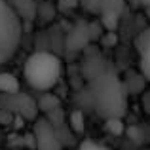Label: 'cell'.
Listing matches in <instances>:
<instances>
[{"instance_id": "6da1fadb", "label": "cell", "mask_w": 150, "mask_h": 150, "mask_svg": "<svg viewBox=\"0 0 150 150\" xmlns=\"http://www.w3.org/2000/svg\"><path fill=\"white\" fill-rule=\"evenodd\" d=\"M91 97L97 112L105 120L124 118L127 110L125 82L108 67H103L91 74Z\"/></svg>"}, {"instance_id": "7a4b0ae2", "label": "cell", "mask_w": 150, "mask_h": 150, "mask_svg": "<svg viewBox=\"0 0 150 150\" xmlns=\"http://www.w3.org/2000/svg\"><path fill=\"white\" fill-rule=\"evenodd\" d=\"M63 72V65L57 55L50 51H36L25 61L23 76L25 82L36 91H50L57 86Z\"/></svg>"}, {"instance_id": "3957f363", "label": "cell", "mask_w": 150, "mask_h": 150, "mask_svg": "<svg viewBox=\"0 0 150 150\" xmlns=\"http://www.w3.org/2000/svg\"><path fill=\"white\" fill-rule=\"evenodd\" d=\"M23 38V21L8 4L0 0V65L10 61L21 46Z\"/></svg>"}, {"instance_id": "277c9868", "label": "cell", "mask_w": 150, "mask_h": 150, "mask_svg": "<svg viewBox=\"0 0 150 150\" xmlns=\"http://www.w3.org/2000/svg\"><path fill=\"white\" fill-rule=\"evenodd\" d=\"M34 139H36V150H61V141L55 133V127L46 118L36 120Z\"/></svg>"}, {"instance_id": "5b68a950", "label": "cell", "mask_w": 150, "mask_h": 150, "mask_svg": "<svg viewBox=\"0 0 150 150\" xmlns=\"http://www.w3.org/2000/svg\"><path fill=\"white\" fill-rule=\"evenodd\" d=\"M137 51H139V63H141V74L144 80L150 82V27L144 29L139 34L135 42Z\"/></svg>"}, {"instance_id": "8992f818", "label": "cell", "mask_w": 150, "mask_h": 150, "mask_svg": "<svg viewBox=\"0 0 150 150\" xmlns=\"http://www.w3.org/2000/svg\"><path fill=\"white\" fill-rule=\"evenodd\" d=\"M8 4L13 8V11L19 15V19H21L23 23L34 21L36 15H38L36 0H8Z\"/></svg>"}, {"instance_id": "52a82bcc", "label": "cell", "mask_w": 150, "mask_h": 150, "mask_svg": "<svg viewBox=\"0 0 150 150\" xmlns=\"http://www.w3.org/2000/svg\"><path fill=\"white\" fill-rule=\"evenodd\" d=\"M124 10V0H101V11L103 21L108 29H114L118 21V15Z\"/></svg>"}, {"instance_id": "ba28073f", "label": "cell", "mask_w": 150, "mask_h": 150, "mask_svg": "<svg viewBox=\"0 0 150 150\" xmlns=\"http://www.w3.org/2000/svg\"><path fill=\"white\" fill-rule=\"evenodd\" d=\"M0 93L2 95H15L19 93V80L11 72H0Z\"/></svg>"}, {"instance_id": "9c48e42d", "label": "cell", "mask_w": 150, "mask_h": 150, "mask_svg": "<svg viewBox=\"0 0 150 150\" xmlns=\"http://www.w3.org/2000/svg\"><path fill=\"white\" fill-rule=\"evenodd\" d=\"M105 127H106V131L114 133V135H122V133H124V120H122V118L105 120Z\"/></svg>"}, {"instance_id": "30bf717a", "label": "cell", "mask_w": 150, "mask_h": 150, "mask_svg": "<svg viewBox=\"0 0 150 150\" xmlns=\"http://www.w3.org/2000/svg\"><path fill=\"white\" fill-rule=\"evenodd\" d=\"M40 108L46 110V112H51V110L59 108V101L55 97H51L50 93H46V97H42V101H40Z\"/></svg>"}, {"instance_id": "8fae6325", "label": "cell", "mask_w": 150, "mask_h": 150, "mask_svg": "<svg viewBox=\"0 0 150 150\" xmlns=\"http://www.w3.org/2000/svg\"><path fill=\"white\" fill-rule=\"evenodd\" d=\"M70 125H72L74 131H84V116H82L80 110H76V112L70 114Z\"/></svg>"}, {"instance_id": "7c38bea8", "label": "cell", "mask_w": 150, "mask_h": 150, "mask_svg": "<svg viewBox=\"0 0 150 150\" xmlns=\"http://www.w3.org/2000/svg\"><path fill=\"white\" fill-rule=\"evenodd\" d=\"M78 150H112V148L105 146V144H101V143H95V141H84Z\"/></svg>"}, {"instance_id": "4fadbf2b", "label": "cell", "mask_w": 150, "mask_h": 150, "mask_svg": "<svg viewBox=\"0 0 150 150\" xmlns=\"http://www.w3.org/2000/svg\"><path fill=\"white\" fill-rule=\"evenodd\" d=\"M143 108L146 114H150V88H146L143 91Z\"/></svg>"}, {"instance_id": "5bb4252c", "label": "cell", "mask_w": 150, "mask_h": 150, "mask_svg": "<svg viewBox=\"0 0 150 150\" xmlns=\"http://www.w3.org/2000/svg\"><path fill=\"white\" fill-rule=\"evenodd\" d=\"M78 6V0H59V8L61 10H72Z\"/></svg>"}, {"instance_id": "9a60e30c", "label": "cell", "mask_w": 150, "mask_h": 150, "mask_svg": "<svg viewBox=\"0 0 150 150\" xmlns=\"http://www.w3.org/2000/svg\"><path fill=\"white\" fill-rule=\"evenodd\" d=\"M137 2H139L141 6H144V8H150V0H137Z\"/></svg>"}]
</instances>
